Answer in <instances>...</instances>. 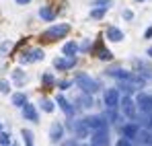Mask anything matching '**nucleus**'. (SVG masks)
Instances as JSON below:
<instances>
[{
	"label": "nucleus",
	"mask_w": 152,
	"mask_h": 146,
	"mask_svg": "<svg viewBox=\"0 0 152 146\" xmlns=\"http://www.w3.org/2000/svg\"><path fill=\"white\" fill-rule=\"evenodd\" d=\"M74 82L82 89V93H88V95H95V93H99V82L95 80V78H91L88 74H84V72H80V74H76V78H74Z\"/></svg>",
	"instance_id": "1"
},
{
	"label": "nucleus",
	"mask_w": 152,
	"mask_h": 146,
	"mask_svg": "<svg viewBox=\"0 0 152 146\" xmlns=\"http://www.w3.org/2000/svg\"><path fill=\"white\" fill-rule=\"evenodd\" d=\"M68 31H70V27H68L66 23L53 25V27H50V29L43 33V39H45V41H58V39H64Z\"/></svg>",
	"instance_id": "2"
},
{
	"label": "nucleus",
	"mask_w": 152,
	"mask_h": 146,
	"mask_svg": "<svg viewBox=\"0 0 152 146\" xmlns=\"http://www.w3.org/2000/svg\"><path fill=\"white\" fill-rule=\"evenodd\" d=\"M119 105H121V113L126 115L127 120H134V117H136V109H138V107H136V101L129 97V95H126L124 99H119Z\"/></svg>",
	"instance_id": "3"
},
{
	"label": "nucleus",
	"mask_w": 152,
	"mask_h": 146,
	"mask_svg": "<svg viewBox=\"0 0 152 146\" xmlns=\"http://www.w3.org/2000/svg\"><path fill=\"white\" fill-rule=\"evenodd\" d=\"M105 107L107 109L119 107V89H107L105 91Z\"/></svg>",
	"instance_id": "4"
},
{
	"label": "nucleus",
	"mask_w": 152,
	"mask_h": 146,
	"mask_svg": "<svg viewBox=\"0 0 152 146\" xmlns=\"http://www.w3.org/2000/svg\"><path fill=\"white\" fill-rule=\"evenodd\" d=\"M109 144V130L103 128V130H93V140L91 146H107Z\"/></svg>",
	"instance_id": "5"
},
{
	"label": "nucleus",
	"mask_w": 152,
	"mask_h": 146,
	"mask_svg": "<svg viewBox=\"0 0 152 146\" xmlns=\"http://www.w3.org/2000/svg\"><path fill=\"white\" fill-rule=\"evenodd\" d=\"M53 66H56V70H62V72L72 70V68L76 66V56H64V58H58V60L53 62Z\"/></svg>",
	"instance_id": "6"
},
{
	"label": "nucleus",
	"mask_w": 152,
	"mask_h": 146,
	"mask_svg": "<svg viewBox=\"0 0 152 146\" xmlns=\"http://www.w3.org/2000/svg\"><path fill=\"white\" fill-rule=\"evenodd\" d=\"M136 107H138L140 111H144V113L152 111V95H148V93H140V95L136 97Z\"/></svg>",
	"instance_id": "7"
},
{
	"label": "nucleus",
	"mask_w": 152,
	"mask_h": 146,
	"mask_svg": "<svg viewBox=\"0 0 152 146\" xmlns=\"http://www.w3.org/2000/svg\"><path fill=\"white\" fill-rule=\"evenodd\" d=\"M84 123L88 125V130L93 132V130H103V128H107V122H105V117L101 115H91V117H86Z\"/></svg>",
	"instance_id": "8"
},
{
	"label": "nucleus",
	"mask_w": 152,
	"mask_h": 146,
	"mask_svg": "<svg viewBox=\"0 0 152 146\" xmlns=\"http://www.w3.org/2000/svg\"><path fill=\"white\" fill-rule=\"evenodd\" d=\"M21 109H23L25 120H29V122H39V113H37V107H35L33 103H29V101H27Z\"/></svg>",
	"instance_id": "9"
},
{
	"label": "nucleus",
	"mask_w": 152,
	"mask_h": 146,
	"mask_svg": "<svg viewBox=\"0 0 152 146\" xmlns=\"http://www.w3.org/2000/svg\"><path fill=\"white\" fill-rule=\"evenodd\" d=\"M21 60H23V62H41V60H43V49H39V48L29 49V51H25V54L21 56Z\"/></svg>",
	"instance_id": "10"
},
{
	"label": "nucleus",
	"mask_w": 152,
	"mask_h": 146,
	"mask_svg": "<svg viewBox=\"0 0 152 146\" xmlns=\"http://www.w3.org/2000/svg\"><path fill=\"white\" fill-rule=\"evenodd\" d=\"M62 138H64V128H62V123H53L50 128V140L53 144H58V142H62Z\"/></svg>",
	"instance_id": "11"
},
{
	"label": "nucleus",
	"mask_w": 152,
	"mask_h": 146,
	"mask_svg": "<svg viewBox=\"0 0 152 146\" xmlns=\"http://www.w3.org/2000/svg\"><path fill=\"white\" fill-rule=\"evenodd\" d=\"M56 101H58V105H60V109H62V111H64L66 115H72V113H74V107H72V103H70V101H68L66 97H62V95H58V99H56Z\"/></svg>",
	"instance_id": "12"
},
{
	"label": "nucleus",
	"mask_w": 152,
	"mask_h": 146,
	"mask_svg": "<svg viewBox=\"0 0 152 146\" xmlns=\"http://www.w3.org/2000/svg\"><path fill=\"white\" fill-rule=\"evenodd\" d=\"M72 128H74V132H76V138H84L91 130H88V125L84 123V120L82 122H74L72 123Z\"/></svg>",
	"instance_id": "13"
},
{
	"label": "nucleus",
	"mask_w": 152,
	"mask_h": 146,
	"mask_svg": "<svg viewBox=\"0 0 152 146\" xmlns=\"http://www.w3.org/2000/svg\"><path fill=\"white\" fill-rule=\"evenodd\" d=\"M132 64H134V68L138 70V74H142V76H148V74H150V66H148V62H144V60H134Z\"/></svg>",
	"instance_id": "14"
},
{
	"label": "nucleus",
	"mask_w": 152,
	"mask_h": 146,
	"mask_svg": "<svg viewBox=\"0 0 152 146\" xmlns=\"http://www.w3.org/2000/svg\"><path fill=\"white\" fill-rule=\"evenodd\" d=\"M105 35H107V39H111V41H121V39H124V31L117 29V27H109Z\"/></svg>",
	"instance_id": "15"
},
{
	"label": "nucleus",
	"mask_w": 152,
	"mask_h": 146,
	"mask_svg": "<svg viewBox=\"0 0 152 146\" xmlns=\"http://www.w3.org/2000/svg\"><path fill=\"white\" fill-rule=\"evenodd\" d=\"M10 78H12V82H15L17 87H23V84L27 82V74L23 72L21 68H17V70H12V76H10Z\"/></svg>",
	"instance_id": "16"
},
{
	"label": "nucleus",
	"mask_w": 152,
	"mask_h": 146,
	"mask_svg": "<svg viewBox=\"0 0 152 146\" xmlns=\"http://www.w3.org/2000/svg\"><path fill=\"white\" fill-rule=\"evenodd\" d=\"M95 54H97V58H99V60H103V62H109V60L113 58V54L105 48V45H99V48L95 49Z\"/></svg>",
	"instance_id": "17"
},
{
	"label": "nucleus",
	"mask_w": 152,
	"mask_h": 146,
	"mask_svg": "<svg viewBox=\"0 0 152 146\" xmlns=\"http://www.w3.org/2000/svg\"><path fill=\"white\" fill-rule=\"evenodd\" d=\"M138 130H140V128H138L136 123H127V125H124V138H127V140H129V138H136Z\"/></svg>",
	"instance_id": "18"
},
{
	"label": "nucleus",
	"mask_w": 152,
	"mask_h": 146,
	"mask_svg": "<svg viewBox=\"0 0 152 146\" xmlns=\"http://www.w3.org/2000/svg\"><path fill=\"white\" fill-rule=\"evenodd\" d=\"M39 17H41L43 21H53V19H56V10H53V8H48V6H43V8L39 10Z\"/></svg>",
	"instance_id": "19"
},
{
	"label": "nucleus",
	"mask_w": 152,
	"mask_h": 146,
	"mask_svg": "<svg viewBox=\"0 0 152 146\" xmlns=\"http://www.w3.org/2000/svg\"><path fill=\"white\" fill-rule=\"evenodd\" d=\"M76 103H78L80 107H93V99H91V95H88V93H82V95H78Z\"/></svg>",
	"instance_id": "20"
},
{
	"label": "nucleus",
	"mask_w": 152,
	"mask_h": 146,
	"mask_svg": "<svg viewBox=\"0 0 152 146\" xmlns=\"http://www.w3.org/2000/svg\"><path fill=\"white\" fill-rule=\"evenodd\" d=\"M62 51H64V56H76V51H78V45H76L74 41H68V43L62 48Z\"/></svg>",
	"instance_id": "21"
},
{
	"label": "nucleus",
	"mask_w": 152,
	"mask_h": 146,
	"mask_svg": "<svg viewBox=\"0 0 152 146\" xmlns=\"http://www.w3.org/2000/svg\"><path fill=\"white\" fill-rule=\"evenodd\" d=\"M27 103V95L25 93H17V95H12V105L15 107H23Z\"/></svg>",
	"instance_id": "22"
},
{
	"label": "nucleus",
	"mask_w": 152,
	"mask_h": 146,
	"mask_svg": "<svg viewBox=\"0 0 152 146\" xmlns=\"http://www.w3.org/2000/svg\"><path fill=\"white\" fill-rule=\"evenodd\" d=\"M39 105H41V109H43V111H48V113L53 111V101H50V99H41V103H39Z\"/></svg>",
	"instance_id": "23"
},
{
	"label": "nucleus",
	"mask_w": 152,
	"mask_h": 146,
	"mask_svg": "<svg viewBox=\"0 0 152 146\" xmlns=\"http://www.w3.org/2000/svg\"><path fill=\"white\" fill-rule=\"evenodd\" d=\"M105 10H107V8H99V6H97V8L91 10V17H93V19H103V17H105Z\"/></svg>",
	"instance_id": "24"
},
{
	"label": "nucleus",
	"mask_w": 152,
	"mask_h": 146,
	"mask_svg": "<svg viewBox=\"0 0 152 146\" xmlns=\"http://www.w3.org/2000/svg\"><path fill=\"white\" fill-rule=\"evenodd\" d=\"M21 134H23V138H25V144L27 146H33V134H31L29 130H23Z\"/></svg>",
	"instance_id": "25"
},
{
	"label": "nucleus",
	"mask_w": 152,
	"mask_h": 146,
	"mask_svg": "<svg viewBox=\"0 0 152 146\" xmlns=\"http://www.w3.org/2000/svg\"><path fill=\"white\" fill-rule=\"evenodd\" d=\"M8 144H10V136L0 130V146H8Z\"/></svg>",
	"instance_id": "26"
},
{
	"label": "nucleus",
	"mask_w": 152,
	"mask_h": 146,
	"mask_svg": "<svg viewBox=\"0 0 152 146\" xmlns=\"http://www.w3.org/2000/svg\"><path fill=\"white\" fill-rule=\"evenodd\" d=\"M0 93H4V95H8V93H10V87H8V82H6V80H0Z\"/></svg>",
	"instance_id": "27"
},
{
	"label": "nucleus",
	"mask_w": 152,
	"mask_h": 146,
	"mask_svg": "<svg viewBox=\"0 0 152 146\" xmlns=\"http://www.w3.org/2000/svg\"><path fill=\"white\" fill-rule=\"evenodd\" d=\"M53 82H56L53 74H43V84H53Z\"/></svg>",
	"instance_id": "28"
},
{
	"label": "nucleus",
	"mask_w": 152,
	"mask_h": 146,
	"mask_svg": "<svg viewBox=\"0 0 152 146\" xmlns=\"http://www.w3.org/2000/svg\"><path fill=\"white\" fill-rule=\"evenodd\" d=\"M109 4H111V0H97L95 2V6H101V8H107Z\"/></svg>",
	"instance_id": "29"
},
{
	"label": "nucleus",
	"mask_w": 152,
	"mask_h": 146,
	"mask_svg": "<svg viewBox=\"0 0 152 146\" xmlns=\"http://www.w3.org/2000/svg\"><path fill=\"white\" fill-rule=\"evenodd\" d=\"M8 49H10V43H8V41H6V43H2V48H0V58H4V54H6Z\"/></svg>",
	"instance_id": "30"
},
{
	"label": "nucleus",
	"mask_w": 152,
	"mask_h": 146,
	"mask_svg": "<svg viewBox=\"0 0 152 146\" xmlns=\"http://www.w3.org/2000/svg\"><path fill=\"white\" fill-rule=\"evenodd\" d=\"M115 146H132V142L127 140V138H121V140H117V144Z\"/></svg>",
	"instance_id": "31"
},
{
	"label": "nucleus",
	"mask_w": 152,
	"mask_h": 146,
	"mask_svg": "<svg viewBox=\"0 0 152 146\" xmlns=\"http://www.w3.org/2000/svg\"><path fill=\"white\" fill-rule=\"evenodd\" d=\"M70 84H72L70 80H62V82H58V87H60V89H70Z\"/></svg>",
	"instance_id": "32"
},
{
	"label": "nucleus",
	"mask_w": 152,
	"mask_h": 146,
	"mask_svg": "<svg viewBox=\"0 0 152 146\" xmlns=\"http://www.w3.org/2000/svg\"><path fill=\"white\" fill-rule=\"evenodd\" d=\"M124 19H126V21H132V19H134V12H132V10H124Z\"/></svg>",
	"instance_id": "33"
},
{
	"label": "nucleus",
	"mask_w": 152,
	"mask_h": 146,
	"mask_svg": "<svg viewBox=\"0 0 152 146\" xmlns=\"http://www.w3.org/2000/svg\"><path fill=\"white\" fill-rule=\"evenodd\" d=\"M88 48H91V43H88V41H84L82 45H78V49H82V51H88Z\"/></svg>",
	"instance_id": "34"
},
{
	"label": "nucleus",
	"mask_w": 152,
	"mask_h": 146,
	"mask_svg": "<svg viewBox=\"0 0 152 146\" xmlns=\"http://www.w3.org/2000/svg\"><path fill=\"white\" fill-rule=\"evenodd\" d=\"M62 146H78V142L76 140H68V142H64Z\"/></svg>",
	"instance_id": "35"
},
{
	"label": "nucleus",
	"mask_w": 152,
	"mask_h": 146,
	"mask_svg": "<svg viewBox=\"0 0 152 146\" xmlns=\"http://www.w3.org/2000/svg\"><path fill=\"white\" fill-rule=\"evenodd\" d=\"M148 37H152V27H150V29H146V39H148Z\"/></svg>",
	"instance_id": "36"
},
{
	"label": "nucleus",
	"mask_w": 152,
	"mask_h": 146,
	"mask_svg": "<svg viewBox=\"0 0 152 146\" xmlns=\"http://www.w3.org/2000/svg\"><path fill=\"white\" fill-rule=\"evenodd\" d=\"M31 0H17V4H29Z\"/></svg>",
	"instance_id": "37"
},
{
	"label": "nucleus",
	"mask_w": 152,
	"mask_h": 146,
	"mask_svg": "<svg viewBox=\"0 0 152 146\" xmlns=\"http://www.w3.org/2000/svg\"><path fill=\"white\" fill-rule=\"evenodd\" d=\"M8 146H19V144H17V142H10V144H8Z\"/></svg>",
	"instance_id": "38"
},
{
	"label": "nucleus",
	"mask_w": 152,
	"mask_h": 146,
	"mask_svg": "<svg viewBox=\"0 0 152 146\" xmlns=\"http://www.w3.org/2000/svg\"><path fill=\"white\" fill-rule=\"evenodd\" d=\"M148 56H152V48H148Z\"/></svg>",
	"instance_id": "39"
},
{
	"label": "nucleus",
	"mask_w": 152,
	"mask_h": 146,
	"mask_svg": "<svg viewBox=\"0 0 152 146\" xmlns=\"http://www.w3.org/2000/svg\"><path fill=\"white\" fill-rule=\"evenodd\" d=\"M0 130H2V122H0Z\"/></svg>",
	"instance_id": "40"
},
{
	"label": "nucleus",
	"mask_w": 152,
	"mask_h": 146,
	"mask_svg": "<svg viewBox=\"0 0 152 146\" xmlns=\"http://www.w3.org/2000/svg\"><path fill=\"white\" fill-rule=\"evenodd\" d=\"M78 146H86V144H78Z\"/></svg>",
	"instance_id": "41"
},
{
	"label": "nucleus",
	"mask_w": 152,
	"mask_h": 146,
	"mask_svg": "<svg viewBox=\"0 0 152 146\" xmlns=\"http://www.w3.org/2000/svg\"><path fill=\"white\" fill-rule=\"evenodd\" d=\"M150 123H152V117H150Z\"/></svg>",
	"instance_id": "42"
},
{
	"label": "nucleus",
	"mask_w": 152,
	"mask_h": 146,
	"mask_svg": "<svg viewBox=\"0 0 152 146\" xmlns=\"http://www.w3.org/2000/svg\"><path fill=\"white\" fill-rule=\"evenodd\" d=\"M138 2H142V0H138Z\"/></svg>",
	"instance_id": "43"
}]
</instances>
